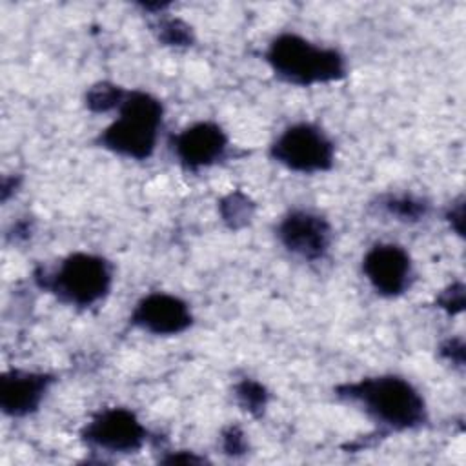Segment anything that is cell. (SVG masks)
<instances>
[{"instance_id": "6da1fadb", "label": "cell", "mask_w": 466, "mask_h": 466, "mask_svg": "<svg viewBox=\"0 0 466 466\" xmlns=\"http://www.w3.org/2000/svg\"><path fill=\"white\" fill-rule=\"evenodd\" d=\"M342 395L359 402L377 422L393 430H410L424 420L420 393L400 377L384 375L348 384Z\"/></svg>"}, {"instance_id": "7a4b0ae2", "label": "cell", "mask_w": 466, "mask_h": 466, "mask_svg": "<svg viewBox=\"0 0 466 466\" xmlns=\"http://www.w3.org/2000/svg\"><path fill=\"white\" fill-rule=\"evenodd\" d=\"M162 124V104L142 91L126 93L116 120L107 126L98 142L102 147L135 160L147 158L157 144Z\"/></svg>"}, {"instance_id": "3957f363", "label": "cell", "mask_w": 466, "mask_h": 466, "mask_svg": "<svg viewBox=\"0 0 466 466\" xmlns=\"http://www.w3.org/2000/svg\"><path fill=\"white\" fill-rule=\"evenodd\" d=\"M277 76L289 84L311 86L331 82L344 75V58L331 47H320L299 35L277 36L266 53Z\"/></svg>"}, {"instance_id": "277c9868", "label": "cell", "mask_w": 466, "mask_h": 466, "mask_svg": "<svg viewBox=\"0 0 466 466\" xmlns=\"http://www.w3.org/2000/svg\"><path fill=\"white\" fill-rule=\"evenodd\" d=\"M111 286L109 264L91 253L66 257L55 271L46 275L44 288L51 289L62 302L71 306H91L98 302Z\"/></svg>"}, {"instance_id": "5b68a950", "label": "cell", "mask_w": 466, "mask_h": 466, "mask_svg": "<svg viewBox=\"0 0 466 466\" xmlns=\"http://www.w3.org/2000/svg\"><path fill=\"white\" fill-rule=\"evenodd\" d=\"M273 158L299 173L326 171L333 164V144L322 129L313 124H293L286 127L271 146Z\"/></svg>"}, {"instance_id": "8992f818", "label": "cell", "mask_w": 466, "mask_h": 466, "mask_svg": "<svg viewBox=\"0 0 466 466\" xmlns=\"http://www.w3.org/2000/svg\"><path fill=\"white\" fill-rule=\"evenodd\" d=\"M84 441L106 451H135L146 439V430L138 419L124 408H109L93 417L84 428Z\"/></svg>"}, {"instance_id": "52a82bcc", "label": "cell", "mask_w": 466, "mask_h": 466, "mask_svg": "<svg viewBox=\"0 0 466 466\" xmlns=\"http://www.w3.org/2000/svg\"><path fill=\"white\" fill-rule=\"evenodd\" d=\"M362 271L377 293L400 295L411 279V260L397 244H377L362 260Z\"/></svg>"}, {"instance_id": "ba28073f", "label": "cell", "mask_w": 466, "mask_h": 466, "mask_svg": "<svg viewBox=\"0 0 466 466\" xmlns=\"http://www.w3.org/2000/svg\"><path fill=\"white\" fill-rule=\"evenodd\" d=\"M228 147V137L213 122H198L173 138V151L187 169H200L220 160Z\"/></svg>"}, {"instance_id": "9c48e42d", "label": "cell", "mask_w": 466, "mask_h": 466, "mask_svg": "<svg viewBox=\"0 0 466 466\" xmlns=\"http://www.w3.org/2000/svg\"><path fill=\"white\" fill-rule=\"evenodd\" d=\"M131 320L153 335H177L191 324V311L175 295L151 293L135 306Z\"/></svg>"}, {"instance_id": "30bf717a", "label": "cell", "mask_w": 466, "mask_h": 466, "mask_svg": "<svg viewBox=\"0 0 466 466\" xmlns=\"http://www.w3.org/2000/svg\"><path fill=\"white\" fill-rule=\"evenodd\" d=\"M280 242L304 258H319L329 246L328 222L309 211H293L279 224Z\"/></svg>"}, {"instance_id": "8fae6325", "label": "cell", "mask_w": 466, "mask_h": 466, "mask_svg": "<svg viewBox=\"0 0 466 466\" xmlns=\"http://www.w3.org/2000/svg\"><path fill=\"white\" fill-rule=\"evenodd\" d=\"M49 377L29 371H9L0 380V406L7 415L22 417L36 410L40 404Z\"/></svg>"}, {"instance_id": "7c38bea8", "label": "cell", "mask_w": 466, "mask_h": 466, "mask_svg": "<svg viewBox=\"0 0 466 466\" xmlns=\"http://www.w3.org/2000/svg\"><path fill=\"white\" fill-rule=\"evenodd\" d=\"M126 93L113 84H98L89 89L87 93V106L93 111H107L113 107H118L124 100Z\"/></svg>"}, {"instance_id": "4fadbf2b", "label": "cell", "mask_w": 466, "mask_h": 466, "mask_svg": "<svg viewBox=\"0 0 466 466\" xmlns=\"http://www.w3.org/2000/svg\"><path fill=\"white\" fill-rule=\"evenodd\" d=\"M238 397L242 399V402L246 406H249V410L253 408H260L264 406V390L255 384V382H249V380H244L240 386H238Z\"/></svg>"}, {"instance_id": "5bb4252c", "label": "cell", "mask_w": 466, "mask_h": 466, "mask_svg": "<svg viewBox=\"0 0 466 466\" xmlns=\"http://www.w3.org/2000/svg\"><path fill=\"white\" fill-rule=\"evenodd\" d=\"M160 29L167 44H186L189 40L187 27L182 25L178 20H167L160 25Z\"/></svg>"}, {"instance_id": "9a60e30c", "label": "cell", "mask_w": 466, "mask_h": 466, "mask_svg": "<svg viewBox=\"0 0 466 466\" xmlns=\"http://www.w3.org/2000/svg\"><path fill=\"white\" fill-rule=\"evenodd\" d=\"M441 302H442V308H448L450 311L462 309V286H453L451 289H448Z\"/></svg>"}]
</instances>
